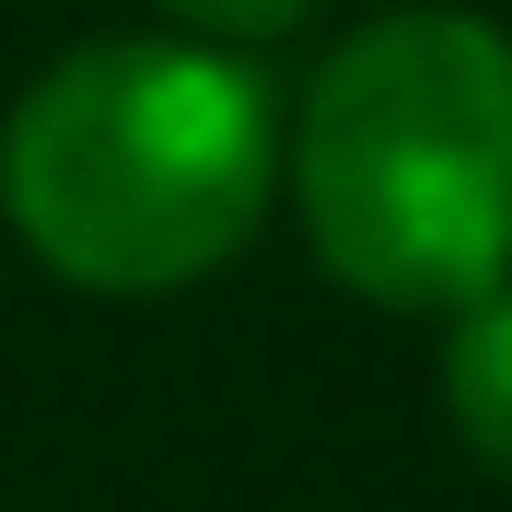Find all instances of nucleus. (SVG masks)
I'll return each instance as SVG.
<instances>
[{"label":"nucleus","mask_w":512,"mask_h":512,"mask_svg":"<svg viewBox=\"0 0 512 512\" xmlns=\"http://www.w3.org/2000/svg\"><path fill=\"white\" fill-rule=\"evenodd\" d=\"M280 198V105L233 47L82 35L0 117V222L70 291L152 303L256 245Z\"/></svg>","instance_id":"nucleus-1"},{"label":"nucleus","mask_w":512,"mask_h":512,"mask_svg":"<svg viewBox=\"0 0 512 512\" xmlns=\"http://www.w3.org/2000/svg\"><path fill=\"white\" fill-rule=\"evenodd\" d=\"M280 187L338 291L454 326L512 280V35L454 0L350 24L280 128Z\"/></svg>","instance_id":"nucleus-2"},{"label":"nucleus","mask_w":512,"mask_h":512,"mask_svg":"<svg viewBox=\"0 0 512 512\" xmlns=\"http://www.w3.org/2000/svg\"><path fill=\"white\" fill-rule=\"evenodd\" d=\"M443 419L489 478H512V280L489 303H466L443 338Z\"/></svg>","instance_id":"nucleus-3"},{"label":"nucleus","mask_w":512,"mask_h":512,"mask_svg":"<svg viewBox=\"0 0 512 512\" xmlns=\"http://www.w3.org/2000/svg\"><path fill=\"white\" fill-rule=\"evenodd\" d=\"M152 12H163L175 35H198V47H233V59H245V47L291 35L303 12H315V0H152Z\"/></svg>","instance_id":"nucleus-4"}]
</instances>
